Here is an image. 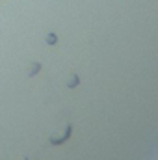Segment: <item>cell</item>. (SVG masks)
Returning a JSON list of instances; mask_svg holds the SVG:
<instances>
[{
  "label": "cell",
  "mask_w": 158,
  "mask_h": 160,
  "mask_svg": "<svg viewBox=\"0 0 158 160\" xmlns=\"http://www.w3.org/2000/svg\"><path fill=\"white\" fill-rule=\"evenodd\" d=\"M39 63H34V65H32V69H30V73H28V75H30V77H34V75H36V73H37V71H39Z\"/></svg>",
  "instance_id": "6da1fadb"
},
{
  "label": "cell",
  "mask_w": 158,
  "mask_h": 160,
  "mask_svg": "<svg viewBox=\"0 0 158 160\" xmlns=\"http://www.w3.org/2000/svg\"><path fill=\"white\" fill-rule=\"evenodd\" d=\"M47 43H48V45H54V43H56V36H54V34H48V36H47Z\"/></svg>",
  "instance_id": "7a4b0ae2"
},
{
  "label": "cell",
  "mask_w": 158,
  "mask_h": 160,
  "mask_svg": "<svg viewBox=\"0 0 158 160\" xmlns=\"http://www.w3.org/2000/svg\"><path fill=\"white\" fill-rule=\"evenodd\" d=\"M24 160H28V158H24Z\"/></svg>",
  "instance_id": "3957f363"
}]
</instances>
